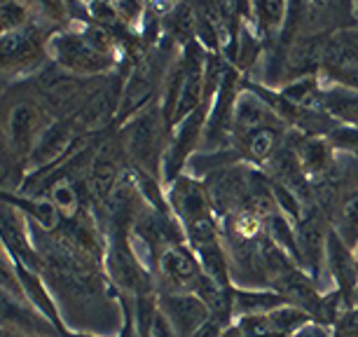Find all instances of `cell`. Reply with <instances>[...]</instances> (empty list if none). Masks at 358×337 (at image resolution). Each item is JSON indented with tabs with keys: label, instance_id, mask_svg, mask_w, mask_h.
<instances>
[{
	"label": "cell",
	"instance_id": "obj_1",
	"mask_svg": "<svg viewBox=\"0 0 358 337\" xmlns=\"http://www.w3.org/2000/svg\"><path fill=\"white\" fill-rule=\"evenodd\" d=\"M169 136H171V127L162 115L159 103H152L129 122H124L120 131V145L129 162V168L162 180V162H164Z\"/></svg>",
	"mask_w": 358,
	"mask_h": 337
},
{
	"label": "cell",
	"instance_id": "obj_2",
	"mask_svg": "<svg viewBox=\"0 0 358 337\" xmlns=\"http://www.w3.org/2000/svg\"><path fill=\"white\" fill-rule=\"evenodd\" d=\"M47 57L52 59V64L59 71L85 80L108 76L117 66L115 59L96 52L87 43L83 31H80V24L54 31L47 40Z\"/></svg>",
	"mask_w": 358,
	"mask_h": 337
},
{
	"label": "cell",
	"instance_id": "obj_3",
	"mask_svg": "<svg viewBox=\"0 0 358 337\" xmlns=\"http://www.w3.org/2000/svg\"><path fill=\"white\" fill-rule=\"evenodd\" d=\"M211 106L213 103H201L192 115L180 120L171 129V136H169V145L164 152V162H162V185H169L171 180L183 176L187 162L199 152Z\"/></svg>",
	"mask_w": 358,
	"mask_h": 337
},
{
	"label": "cell",
	"instance_id": "obj_4",
	"mask_svg": "<svg viewBox=\"0 0 358 337\" xmlns=\"http://www.w3.org/2000/svg\"><path fill=\"white\" fill-rule=\"evenodd\" d=\"M52 33L43 29V24L31 19L19 31L10 33L0 40V71L3 73H22L38 71L47 57V40Z\"/></svg>",
	"mask_w": 358,
	"mask_h": 337
},
{
	"label": "cell",
	"instance_id": "obj_5",
	"mask_svg": "<svg viewBox=\"0 0 358 337\" xmlns=\"http://www.w3.org/2000/svg\"><path fill=\"white\" fill-rule=\"evenodd\" d=\"M164 194L169 211L173 213V218L180 222L183 230L190 225H197V222L215 218L204 180L194 178L190 173H183V176H178L169 185H164Z\"/></svg>",
	"mask_w": 358,
	"mask_h": 337
},
{
	"label": "cell",
	"instance_id": "obj_6",
	"mask_svg": "<svg viewBox=\"0 0 358 337\" xmlns=\"http://www.w3.org/2000/svg\"><path fill=\"white\" fill-rule=\"evenodd\" d=\"M54 120L50 117V113L43 106L33 103V101H22V103H17L10 110L5 136H8L10 148L15 152V157L19 159V164L24 166V173H26V162H29L38 138L43 136V131Z\"/></svg>",
	"mask_w": 358,
	"mask_h": 337
},
{
	"label": "cell",
	"instance_id": "obj_7",
	"mask_svg": "<svg viewBox=\"0 0 358 337\" xmlns=\"http://www.w3.org/2000/svg\"><path fill=\"white\" fill-rule=\"evenodd\" d=\"M157 309L164 314V319L171 323L178 337H192L199 328H204L211 312L206 302L194 293L180 291H159L157 293Z\"/></svg>",
	"mask_w": 358,
	"mask_h": 337
},
{
	"label": "cell",
	"instance_id": "obj_8",
	"mask_svg": "<svg viewBox=\"0 0 358 337\" xmlns=\"http://www.w3.org/2000/svg\"><path fill=\"white\" fill-rule=\"evenodd\" d=\"M162 281V291H180V293H194L199 279L204 276L197 255L187 244H173L169 246L157 262V269Z\"/></svg>",
	"mask_w": 358,
	"mask_h": 337
},
{
	"label": "cell",
	"instance_id": "obj_9",
	"mask_svg": "<svg viewBox=\"0 0 358 337\" xmlns=\"http://www.w3.org/2000/svg\"><path fill=\"white\" fill-rule=\"evenodd\" d=\"M326 269L330 279L337 284V293L342 295L349 307H354V293L358 286V262L356 253L333 227L328 234V251H326Z\"/></svg>",
	"mask_w": 358,
	"mask_h": 337
},
{
	"label": "cell",
	"instance_id": "obj_10",
	"mask_svg": "<svg viewBox=\"0 0 358 337\" xmlns=\"http://www.w3.org/2000/svg\"><path fill=\"white\" fill-rule=\"evenodd\" d=\"M29 218L24 213H19L17 208L0 204V241L8 248L10 255L19 265L38 269V253L33 246L31 237V225Z\"/></svg>",
	"mask_w": 358,
	"mask_h": 337
},
{
	"label": "cell",
	"instance_id": "obj_11",
	"mask_svg": "<svg viewBox=\"0 0 358 337\" xmlns=\"http://www.w3.org/2000/svg\"><path fill=\"white\" fill-rule=\"evenodd\" d=\"M276 127H279V129H288L258 94H253L251 89H246V87L241 85V92L234 103L232 143H234V138L244 136V134H251L258 129H276Z\"/></svg>",
	"mask_w": 358,
	"mask_h": 337
},
{
	"label": "cell",
	"instance_id": "obj_12",
	"mask_svg": "<svg viewBox=\"0 0 358 337\" xmlns=\"http://www.w3.org/2000/svg\"><path fill=\"white\" fill-rule=\"evenodd\" d=\"M290 141H293L297 159H300L312 185L333 176L337 166V150L326 136H302V134H297V136H290Z\"/></svg>",
	"mask_w": 358,
	"mask_h": 337
},
{
	"label": "cell",
	"instance_id": "obj_13",
	"mask_svg": "<svg viewBox=\"0 0 358 337\" xmlns=\"http://www.w3.org/2000/svg\"><path fill=\"white\" fill-rule=\"evenodd\" d=\"M17 274H19L22 291H24V300H26V305L31 307V312H36L40 319H45L59 335H64L66 328L62 323V314H59L57 302H54L50 288H47V284L43 281V276H40L38 269L19 265L17 262Z\"/></svg>",
	"mask_w": 358,
	"mask_h": 337
},
{
	"label": "cell",
	"instance_id": "obj_14",
	"mask_svg": "<svg viewBox=\"0 0 358 337\" xmlns=\"http://www.w3.org/2000/svg\"><path fill=\"white\" fill-rule=\"evenodd\" d=\"M283 305H290V302L276 291H246V288H239V291H234L232 298V316L234 319L260 316L274 312V309Z\"/></svg>",
	"mask_w": 358,
	"mask_h": 337
},
{
	"label": "cell",
	"instance_id": "obj_15",
	"mask_svg": "<svg viewBox=\"0 0 358 337\" xmlns=\"http://www.w3.org/2000/svg\"><path fill=\"white\" fill-rule=\"evenodd\" d=\"M333 230L354 248L358 244V187L347 190L330 213Z\"/></svg>",
	"mask_w": 358,
	"mask_h": 337
},
{
	"label": "cell",
	"instance_id": "obj_16",
	"mask_svg": "<svg viewBox=\"0 0 358 337\" xmlns=\"http://www.w3.org/2000/svg\"><path fill=\"white\" fill-rule=\"evenodd\" d=\"M47 199L59 208L64 220H71L83 213V192L76 185V180L69 176H54L52 185L47 190Z\"/></svg>",
	"mask_w": 358,
	"mask_h": 337
},
{
	"label": "cell",
	"instance_id": "obj_17",
	"mask_svg": "<svg viewBox=\"0 0 358 337\" xmlns=\"http://www.w3.org/2000/svg\"><path fill=\"white\" fill-rule=\"evenodd\" d=\"M0 288H3V291L8 293L10 298H15L19 305L29 307V305H26V300H24L22 284H19L17 260L12 258L8 248L3 246V241H0Z\"/></svg>",
	"mask_w": 358,
	"mask_h": 337
},
{
	"label": "cell",
	"instance_id": "obj_18",
	"mask_svg": "<svg viewBox=\"0 0 358 337\" xmlns=\"http://www.w3.org/2000/svg\"><path fill=\"white\" fill-rule=\"evenodd\" d=\"M33 8L24 3H0V40L31 22Z\"/></svg>",
	"mask_w": 358,
	"mask_h": 337
},
{
	"label": "cell",
	"instance_id": "obj_19",
	"mask_svg": "<svg viewBox=\"0 0 358 337\" xmlns=\"http://www.w3.org/2000/svg\"><path fill=\"white\" fill-rule=\"evenodd\" d=\"M141 333H143V337H178V335H176V330L171 328V323L164 319V314H162L159 309L152 314L148 328L141 330Z\"/></svg>",
	"mask_w": 358,
	"mask_h": 337
},
{
	"label": "cell",
	"instance_id": "obj_20",
	"mask_svg": "<svg viewBox=\"0 0 358 337\" xmlns=\"http://www.w3.org/2000/svg\"><path fill=\"white\" fill-rule=\"evenodd\" d=\"M290 337H333V335H330L328 326H321V323H316V321H309L302 328H297Z\"/></svg>",
	"mask_w": 358,
	"mask_h": 337
},
{
	"label": "cell",
	"instance_id": "obj_21",
	"mask_svg": "<svg viewBox=\"0 0 358 337\" xmlns=\"http://www.w3.org/2000/svg\"><path fill=\"white\" fill-rule=\"evenodd\" d=\"M22 307L24 305H19L15 298H10V295L0 288V319H8V316H12V314L22 312Z\"/></svg>",
	"mask_w": 358,
	"mask_h": 337
},
{
	"label": "cell",
	"instance_id": "obj_22",
	"mask_svg": "<svg viewBox=\"0 0 358 337\" xmlns=\"http://www.w3.org/2000/svg\"><path fill=\"white\" fill-rule=\"evenodd\" d=\"M0 337H31V335L22 333V330L10 326V323H0Z\"/></svg>",
	"mask_w": 358,
	"mask_h": 337
},
{
	"label": "cell",
	"instance_id": "obj_23",
	"mask_svg": "<svg viewBox=\"0 0 358 337\" xmlns=\"http://www.w3.org/2000/svg\"><path fill=\"white\" fill-rule=\"evenodd\" d=\"M64 337H99V335H90V333H71V330H66Z\"/></svg>",
	"mask_w": 358,
	"mask_h": 337
},
{
	"label": "cell",
	"instance_id": "obj_24",
	"mask_svg": "<svg viewBox=\"0 0 358 337\" xmlns=\"http://www.w3.org/2000/svg\"><path fill=\"white\" fill-rule=\"evenodd\" d=\"M354 10H356V15H358V5H354Z\"/></svg>",
	"mask_w": 358,
	"mask_h": 337
},
{
	"label": "cell",
	"instance_id": "obj_25",
	"mask_svg": "<svg viewBox=\"0 0 358 337\" xmlns=\"http://www.w3.org/2000/svg\"><path fill=\"white\" fill-rule=\"evenodd\" d=\"M356 155H358V152H356Z\"/></svg>",
	"mask_w": 358,
	"mask_h": 337
}]
</instances>
